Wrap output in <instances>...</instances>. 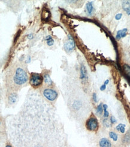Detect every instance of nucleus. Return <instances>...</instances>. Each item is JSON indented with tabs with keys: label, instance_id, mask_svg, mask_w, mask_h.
Returning <instances> with one entry per match:
<instances>
[{
	"label": "nucleus",
	"instance_id": "f257e3e1",
	"mask_svg": "<svg viewBox=\"0 0 130 147\" xmlns=\"http://www.w3.org/2000/svg\"><path fill=\"white\" fill-rule=\"evenodd\" d=\"M28 80V76L26 72L22 68H17L13 77V82L17 86H22L25 84Z\"/></svg>",
	"mask_w": 130,
	"mask_h": 147
},
{
	"label": "nucleus",
	"instance_id": "6ab92c4d",
	"mask_svg": "<svg viewBox=\"0 0 130 147\" xmlns=\"http://www.w3.org/2000/svg\"><path fill=\"white\" fill-rule=\"evenodd\" d=\"M103 124L106 127H110V124H109V121H108L107 119H105L104 121H103Z\"/></svg>",
	"mask_w": 130,
	"mask_h": 147
},
{
	"label": "nucleus",
	"instance_id": "6e6552de",
	"mask_svg": "<svg viewBox=\"0 0 130 147\" xmlns=\"http://www.w3.org/2000/svg\"><path fill=\"white\" fill-rule=\"evenodd\" d=\"M122 7L126 12V14L130 15V2L128 1H125L122 3Z\"/></svg>",
	"mask_w": 130,
	"mask_h": 147
},
{
	"label": "nucleus",
	"instance_id": "cd10ccee",
	"mask_svg": "<svg viewBox=\"0 0 130 147\" xmlns=\"http://www.w3.org/2000/svg\"><path fill=\"white\" fill-rule=\"evenodd\" d=\"M50 39H52V37L50 36H46V39L47 41Z\"/></svg>",
	"mask_w": 130,
	"mask_h": 147
},
{
	"label": "nucleus",
	"instance_id": "b1692460",
	"mask_svg": "<svg viewBox=\"0 0 130 147\" xmlns=\"http://www.w3.org/2000/svg\"><path fill=\"white\" fill-rule=\"evenodd\" d=\"M92 98H93V100L94 101L95 103H97V94L95 93H94L93 95H92Z\"/></svg>",
	"mask_w": 130,
	"mask_h": 147
},
{
	"label": "nucleus",
	"instance_id": "7ed1b4c3",
	"mask_svg": "<svg viewBox=\"0 0 130 147\" xmlns=\"http://www.w3.org/2000/svg\"><path fill=\"white\" fill-rule=\"evenodd\" d=\"M86 127L91 131H96L98 129V122L95 116H91L86 122Z\"/></svg>",
	"mask_w": 130,
	"mask_h": 147
},
{
	"label": "nucleus",
	"instance_id": "a878e982",
	"mask_svg": "<svg viewBox=\"0 0 130 147\" xmlns=\"http://www.w3.org/2000/svg\"><path fill=\"white\" fill-rule=\"evenodd\" d=\"M28 38L29 39H31L33 38V35L32 34H29L28 36Z\"/></svg>",
	"mask_w": 130,
	"mask_h": 147
},
{
	"label": "nucleus",
	"instance_id": "aec40b11",
	"mask_svg": "<svg viewBox=\"0 0 130 147\" xmlns=\"http://www.w3.org/2000/svg\"><path fill=\"white\" fill-rule=\"evenodd\" d=\"M47 45L49 46L53 45V43H54V40H53L52 38L50 39L47 41Z\"/></svg>",
	"mask_w": 130,
	"mask_h": 147
},
{
	"label": "nucleus",
	"instance_id": "f3484780",
	"mask_svg": "<svg viewBox=\"0 0 130 147\" xmlns=\"http://www.w3.org/2000/svg\"><path fill=\"white\" fill-rule=\"evenodd\" d=\"M127 29H124L123 30H122V33H121V37H125L126 36V33H127Z\"/></svg>",
	"mask_w": 130,
	"mask_h": 147
},
{
	"label": "nucleus",
	"instance_id": "c85d7f7f",
	"mask_svg": "<svg viewBox=\"0 0 130 147\" xmlns=\"http://www.w3.org/2000/svg\"><path fill=\"white\" fill-rule=\"evenodd\" d=\"M5 147H12V146L10 144H9V143H8V144H7L6 145H5Z\"/></svg>",
	"mask_w": 130,
	"mask_h": 147
},
{
	"label": "nucleus",
	"instance_id": "20e7f679",
	"mask_svg": "<svg viewBox=\"0 0 130 147\" xmlns=\"http://www.w3.org/2000/svg\"><path fill=\"white\" fill-rule=\"evenodd\" d=\"M43 95L47 100L50 101H53L58 97V93L55 90L51 88H46L43 92Z\"/></svg>",
	"mask_w": 130,
	"mask_h": 147
},
{
	"label": "nucleus",
	"instance_id": "412c9836",
	"mask_svg": "<svg viewBox=\"0 0 130 147\" xmlns=\"http://www.w3.org/2000/svg\"><path fill=\"white\" fill-rule=\"evenodd\" d=\"M116 119L114 117V116H112L110 117V123H112V124H114V123H116Z\"/></svg>",
	"mask_w": 130,
	"mask_h": 147
},
{
	"label": "nucleus",
	"instance_id": "393cba45",
	"mask_svg": "<svg viewBox=\"0 0 130 147\" xmlns=\"http://www.w3.org/2000/svg\"><path fill=\"white\" fill-rule=\"evenodd\" d=\"M106 89V84H103V85L101 86L100 87V90H101V91H103V90H104L105 89Z\"/></svg>",
	"mask_w": 130,
	"mask_h": 147
},
{
	"label": "nucleus",
	"instance_id": "4be33fe9",
	"mask_svg": "<svg viewBox=\"0 0 130 147\" xmlns=\"http://www.w3.org/2000/svg\"><path fill=\"white\" fill-rule=\"evenodd\" d=\"M77 102H76V103H74V104H73V107L74 108V109H79V108L80 107V104H79V103H77Z\"/></svg>",
	"mask_w": 130,
	"mask_h": 147
},
{
	"label": "nucleus",
	"instance_id": "1a4fd4ad",
	"mask_svg": "<svg viewBox=\"0 0 130 147\" xmlns=\"http://www.w3.org/2000/svg\"><path fill=\"white\" fill-rule=\"evenodd\" d=\"M87 78V72L86 68L84 65H82L80 68V78L81 79H86Z\"/></svg>",
	"mask_w": 130,
	"mask_h": 147
},
{
	"label": "nucleus",
	"instance_id": "0eeeda50",
	"mask_svg": "<svg viewBox=\"0 0 130 147\" xmlns=\"http://www.w3.org/2000/svg\"><path fill=\"white\" fill-rule=\"evenodd\" d=\"M17 98H18V96H17V94L16 93H11L10 94H9V96H8V103L10 105L15 104L17 101Z\"/></svg>",
	"mask_w": 130,
	"mask_h": 147
},
{
	"label": "nucleus",
	"instance_id": "dca6fc26",
	"mask_svg": "<svg viewBox=\"0 0 130 147\" xmlns=\"http://www.w3.org/2000/svg\"><path fill=\"white\" fill-rule=\"evenodd\" d=\"M124 69L125 71V72H126V74H127V76L129 77H130V66L127 65H125L124 66Z\"/></svg>",
	"mask_w": 130,
	"mask_h": 147
},
{
	"label": "nucleus",
	"instance_id": "423d86ee",
	"mask_svg": "<svg viewBox=\"0 0 130 147\" xmlns=\"http://www.w3.org/2000/svg\"><path fill=\"white\" fill-rule=\"evenodd\" d=\"M99 147H112V143L108 139L103 137L99 141Z\"/></svg>",
	"mask_w": 130,
	"mask_h": 147
},
{
	"label": "nucleus",
	"instance_id": "4468645a",
	"mask_svg": "<svg viewBox=\"0 0 130 147\" xmlns=\"http://www.w3.org/2000/svg\"><path fill=\"white\" fill-rule=\"evenodd\" d=\"M103 110H104V118L109 117V112L107 111L108 106H107V104H104L103 105Z\"/></svg>",
	"mask_w": 130,
	"mask_h": 147
},
{
	"label": "nucleus",
	"instance_id": "9b49d317",
	"mask_svg": "<svg viewBox=\"0 0 130 147\" xmlns=\"http://www.w3.org/2000/svg\"><path fill=\"white\" fill-rule=\"evenodd\" d=\"M86 11L88 12V13L89 15H92V12L94 11V6H93V3L92 2H89L86 4Z\"/></svg>",
	"mask_w": 130,
	"mask_h": 147
},
{
	"label": "nucleus",
	"instance_id": "2eb2a0df",
	"mask_svg": "<svg viewBox=\"0 0 130 147\" xmlns=\"http://www.w3.org/2000/svg\"><path fill=\"white\" fill-rule=\"evenodd\" d=\"M97 110V113L99 114V115H101V114L103 113V112L104 110H103V105H102V103H100V104L97 106V110Z\"/></svg>",
	"mask_w": 130,
	"mask_h": 147
},
{
	"label": "nucleus",
	"instance_id": "9d476101",
	"mask_svg": "<svg viewBox=\"0 0 130 147\" xmlns=\"http://www.w3.org/2000/svg\"><path fill=\"white\" fill-rule=\"evenodd\" d=\"M43 79H44V82L47 85L51 86L53 84V82L51 78L50 77V76L49 74H44L43 76Z\"/></svg>",
	"mask_w": 130,
	"mask_h": 147
},
{
	"label": "nucleus",
	"instance_id": "39448f33",
	"mask_svg": "<svg viewBox=\"0 0 130 147\" xmlns=\"http://www.w3.org/2000/svg\"><path fill=\"white\" fill-rule=\"evenodd\" d=\"M68 41L64 44V48L67 51H71L75 48V42L70 35H68Z\"/></svg>",
	"mask_w": 130,
	"mask_h": 147
},
{
	"label": "nucleus",
	"instance_id": "ddd939ff",
	"mask_svg": "<svg viewBox=\"0 0 130 147\" xmlns=\"http://www.w3.org/2000/svg\"><path fill=\"white\" fill-rule=\"evenodd\" d=\"M109 137L114 142H116L118 139V135L116 133L113 132V131H110Z\"/></svg>",
	"mask_w": 130,
	"mask_h": 147
},
{
	"label": "nucleus",
	"instance_id": "bb28decb",
	"mask_svg": "<svg viewBox=\"0 0 130 147\" xmlns=\"http://www.w3.org/2000/svg\"><path fill=\"white\" fill-rule=\"evenodd\" d=\"M109 80H106L104 82V84H106V85H107V84H109Z\"/></svg>",
	"mask_w": 130,
	"mask_h": 147
},
{
	"label": "nucleus",
	"instance_id": "5701e85b",
	"mask_svg": "<svg viewBox=\"0 0 130 147\" xmlns=\"http://www.w3.org/2000/svg\"><path fill=\"white\" fill-rule=\"evenodd\" d=\"M122 16V13H118L115 16V19L116 20H119L121 19Z\"/></svg>",
	"mask_w": 130,
	"mask_h": 147
},
{
	"label": "nucleus",
	"instance_id": "f03ea898",
	"mask_svg": "<svg viewBox=\"0 0 130 147\" xmlns=\"http://www.w3.org/2000/svg\"><path fill=\"white\" fill-rule=\"evenodd\" d=\"M44 81L43 77H42L40 74L37 73H32L31 74V77L30 79V84L32 87L35 88H37L41 86Z\"/></svg>",
	"mask_w": 130,
	"mask_h": 147
},
{
	"label": "nucleus",
	"instance_id": "f8f14e48",
	"mask_svg": "<svg viewBox=\"0 0 130 147\" xmlns=\"http://www.w3.org/2000/svg\"><path fill=\"white\" fill-rule=\"evenodd\" d=\"M116 130L120 132L121 133H124L125 131V124H123L120 123V124H118L116 126Z\"/></svg>",
	"mask_w": 130,
	"mask_h": 147
},
{
	"label": "nucleus",
	"instance_id": "a211bd4d",
	"mask_svg": "<svg viewBox=\"0 0 130 147\" xmlns=\"http://www.w3.org/2000/svg\"><path fill=\"white\" fill-rule=\"evenodd\" d=\"M121 33H122V30H119V31L117 32L116 36V39L117 40H120V39L122 38V37H121Z\"/></svg>",
	"mask_w": 130,
	"mask_h": 147
}]
</instances>
